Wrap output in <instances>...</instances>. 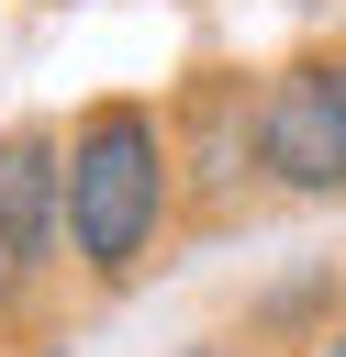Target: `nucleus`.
<instances>
[{
  "label": "nucleus",
  "mask_w": 346,
  "mask_h": 357,
  "mask_svg": "<svg viewBox=\"0 0 346 357\" xmlns=\"http://www.w3.org/2000/svg\"><path fill=\"white\" fill-rule=\"evenodd\" d=\"M179 223V145H167V112L156 100H89L67 123V257L89 290H123L145 279V257L167 245Z\"/></svg>",
  "instance_id": "f257e3e1"
},
{
  "label": "nucleus",
  "mask_w": 346,
  "mask_h": 357,
  "mask_svg": "<svg viewBox=\"0 0 346 357\" xmlns=\"http://www.w3.org/2000/svg\"><path fill=\"white\" fill-rule=\"evenodd\" d=\"M257 178L290 190V201H335L346 190V100H335V67L301 56L257 89Z\"/></svg>",
  "instance_id": "f03ea898"
},
{
  "label": "nucleus",
  "mask_w": 346,
  "mask_h": 357,
  "mask_svg": "<svg viewBox=\"0 0 346 357\" xmlns=\"http://www.w3.org/2000/svg\"><path fill=\"white\" fill-rule=\"evenodd\" d=\"M324 357H346V324H335V335H324Z\"/></svg>",
  "instance_id": "423d86ee"
},
{
  "label": "nucleus",
  "mask_w": 346,
  "mask_h": 357,
  "mask_svg": "<svg viewBox=\"0 0 346 357\" xmlns=\"http://www.w3.org/2000/svg\"><path fill=\"white\" fill-rule=\"evenodd\" d=\"M201 357H223V346H201Z\"/></svg>",
  "instance_id": "0eeeda50"
},
{
  "label": "nucleus",
  "mask_w": 346,
  "mask_h": 357,
  "mask_svg": "<svg viewBox=\"0 0 346 357\" xmlns=\"http://www.w3.org/2000/svg\"><path fill=\"white\" fill-rule=\"evenodd\" d=\"M167 145H179V201L223 212V201L257 178V89H246V78H201V89L179 100Z\"/></svg>",
  "instance_id": "20e7f679"
},
{
  "label": "nucleus",
  "mask_w": 346,
  "mask_h": 357,
  "mask_svg": "<svg viewBox=\"0 0 346 357\" xmlns=\"http://www.w3.org/2000/svg\"><path fill=\"white\" fill-rule=\"evenodd\" d=\"M0 245L22 279H45L67 257V134L56 123H11L0 134Z\"/></svg>",
  "instance_id": "7ed1b4c3"
},
{
  "label": "nucleus",
  "mask_w": 346,
  "mask_h": 357,
  "mask_svg": "<svg viewBox=\"0 0 346 357\" xmlns=\"http://www.w3.org/2000/svg\"><path fill=\"white\" fill-rule=\"evenodd\" d=\"M324 67H335V100H346V56H324Z\"/></svg>",
  "instance_id": "39448f33"
}]
</instances>
